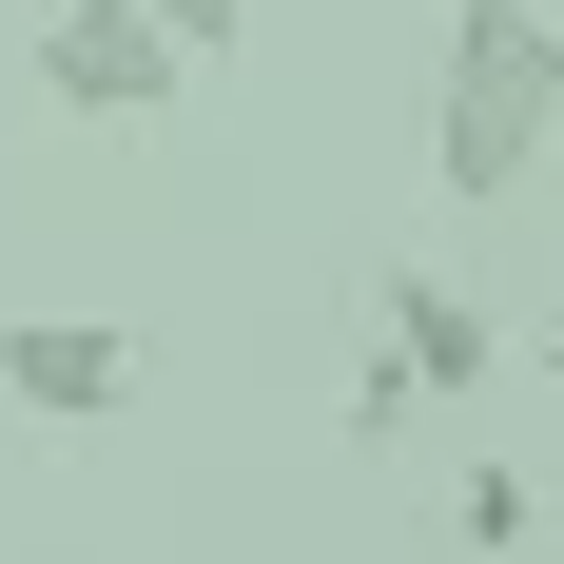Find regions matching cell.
I'll return each mask as SVG.
<instances>
[{
	"mask_svg": "<svg viewBox=\"0 0 564 564\" xmlns=\"http://www.w3.org/2000/svg\"><path fill=\"white\" fill-rule=\"evenodd\" d=\"M117 390H137V332H98V312H0V409H40V429H98Z\"/></svg>",
	"mask_w": 564,
	"mask_h": 564,
	"instance_id": "4",
	"label": "cell"
},
{
	"mask_svg": "<svg viewBox=\"0 0 564 564\" xmlns=\"http://www.w3.org/2000/svg\"><path fill=\"white\" fill-rule=\"evenodd\" d=\"M564 137V20L545 0H467L448 20V117H429V175H448L467 215H507L525 175Z\"/></svg>",
	"mask_w": 564,
	"mask_h": 564,
	"instance_id": "1",
	"label": "cell"
},
{
	"mask_svg": "<svg viewBox=\"0 0 564 564\" xmlns=\"http://www.w3.org/2000/svg\"><path fill=\"white\" fill-rule=\"evenodd\" d=\"M448 545H545V487H525V467H467V487H448Z\"/></svg>",
	"mask_w": 564,
	"mask_h": 564,
	"instance_id": "5",
	"label": "cell"
},
{
	"mask_svg": "<svg viewBox=\"0 0 564 564\" xmlns=\"http://www.w3.org/2000/svg\"><path fill=\"white\" fill-rule=\"evenodd\" d=\"M40 98L58 117H175L195 98V40H175L156 0H58L40 20Z\"/></svg>",
	"mask_w": 564,
	"mask_h": 564,
	"instance_id": "2",
	"label": "cell"
},
{
	"mask_svg": "<svg viewBox=\"0 0 564 564\" xmlns=\"http://www.w3.org/2000/svg\"><path fill=\"white\" fill-rule=\"evenodd\" d=\"M156 20H175V40H195V78H215V58L253 40V0H156Z\"/></svg>",
	"mask_w": 564,
	"mask_h": 564,
	"instance_id": "6",
	"label": "cell"
},
{
	"mask_svg": "<svg viewBox=\"0 0 564 564\" xmlns=\"http://www.w3.org/2000/svg\"><path fill=\"white\" fill-rule=\"evenodd\" d=\"M370 332L409 350V390H429V409H487V390H507V332H487L429 253H370Z\"/></svg>",
	"mask_w": 564,
	"mask_h": 564,
	"instance_id": "3",
	"label": "cell"
}]
</instances>
